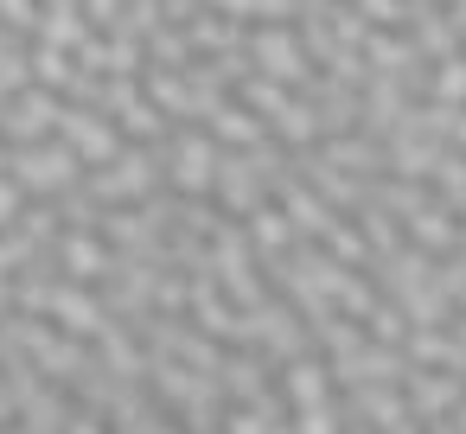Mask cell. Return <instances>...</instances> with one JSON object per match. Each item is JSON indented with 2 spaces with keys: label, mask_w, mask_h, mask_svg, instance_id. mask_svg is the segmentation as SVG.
Returning <instances> with one entry per match:
<instances>
[{
  "label": "cell",
  "mask_w": 466,
  "mask_h": 434,
  "mask_svg": "<svg viewBox=\"0 0 466 434\" xmlns=\"http://www.w3.org/2000/svg\"><path fill=\"white\" fill-rule=\"evenodd\" d=\"M26 179H65V154H33L26 160Z\"/></svg>",
  "instance_id": "cell-1"
}]
</instances>
